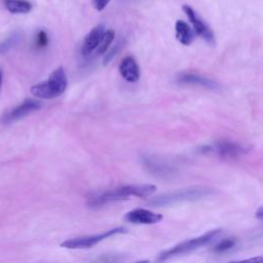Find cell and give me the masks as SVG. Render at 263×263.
Masks as SVG:
<instances>
[{"label":"cell","mask_w":263,"mask_h":263,"mask_svg":"<svg viewBox=\"0 0 263 263\" xmlns=\"http://www.w3.org/2000/svg\"><path fill=\"white\" fill-rule=\"evenodd\" d=\"M48 43V36L46 34L45 31L43 30H40L37 35H36V38H35V45L38 47V48H43L47 45Z\"/></svg>","instance_id":"19"},{"label":"cell","mask_w":263,"mask_h":263,"mask_svg":"<svg viewBox=\"0 0 263 263\" xmlns=\"http://www.w3.org/2000/svg\"><path fill=\"white\" fill-rule=\"evenodd\" d=\"M104 32H105L104 25H98L87 33V35L84 37V40L81 46V53L85 57L89 55L97 49Z\"/></svg>","instance_id":"11"},{"label":"cell","mask_w":263,"mask_h":263,"mask_svg":"<svg viewBox=\"0 0 263 263\" xmlns=\"http://www.w3.org/2000/svg\"><path fill=\"white\" fill-rule=\"evenodd\" d=\"M1 84H2V73L0 71V87H1Z\"/></svg>","instance_id":"25"},{"label":"cell","mask_w":263,"mask_h":263,"mask_svg":"<svg viewBox=\"0 0 263 263\" xmlns=\"http://www.w3.org/2000/svg\"><path fill=\"white\" fill-rule=\"evenodd\" d=\"M134 263H149L147 260H140V261H137V262H134Z\"/></svg>","instance_id":"24"},{"label":"cell","mask_w":263,"mask_h":263,"mask_svg":"<svg viewBox=\"0 0 263 263\" xmlns=\"http://www.w3.org/2000/svg\"><path fill=\"white\" fill-rule=\"evenodd\" d=\"M255 216H256V218H257V219L262 220V218H263V209H262V206H260V208L258 209V211L256 212Z\"/></svg>","instance_id":"23"},{"label":"cell","mask_w":263,"mask_h":263,"mask_svg":"<svg viewBox=\"0 0 263 263\" xmlns=\"http://www.w3.org/2000/svg\"><path fill=\"white\" fill-rule=\"evenodd\" d=\"M177 82L179 84H185V85H198V86L210 88V89H217L219 87V84L214 80L196 73H191V72L181 73L177 77Z\"/></svg>","instance_id":"10"},{"label":"cell","mask_w":263,"mask_h":263,"mask_svg":"<svg viewBox=\"0 0 263 263\" xmlns=\"http://www.w3.org/2000/svg\"><path fill=\"white\" fill-rule=\"evenodd\" d=\"M111 0H91V5L98 11H102Z\"/></svg>","instance_id":"21"},{"label":"cell","mask_w":263,"mask_h":263,"mask_svg":"<svg viewBox=\"0 0 263 263\" xmlns=\"http://www.w3.org/2000/svg\"><path fill=\"white\" fill-rule=\"evenodd\" d=\"M155 190L156 186L152 184L123 185L110 190L92 194L88 198L87 204L90 208H98L106 203L125 200L133 197H148L151 194H153Z\"/></svg>","instance_id":"1"},{"label":"cell","mask_w":263,"mask_h":263,"mask_svg":"<svg viewBox=\"0 0 263 263\" xmlns=\"http://www.w3.org/2000/svg\"><path fill=\"white\" fill-rule=\"evenodd\" d=\"M215 191L212 188L203 186H194L184 189H179L173 192L157 195L148 199L147 203L151 206H166L185 201L202 200L214 195Z\"/></svg>","instance_id":"2"},{"label":"cell","mask_w":263,"mask_h":263,"mask_svg":"<svg viewBox=\"0 0 263 263\" xmlns=\"http://www.w3.org/2000/svg\"><path fill=\"white\" fill-rule=\"evenodd\" d=\"M20 36L18 34H13L9 36L7 39H5L3 42L0 43V53H5L10 48H12L17 42H18Z\"/></svg>","instance_id":"17"},{"label":"cell","mask_w":263,"mask_h":263,"mask_svg":"<svg viewBox=\"0 0 263 263\" xmlns=\"http://www.w3.org/2000/svg\"><path fill=\"white\" fill-rule=\"evenodd\" d=\"M143 162H144V165L147 167V170L151 174H153L157 177L166 178L167 176L173 175L175 172L173 166H171L167 163H165L161 160H158L154 157L146 156L143 158Z\"/></svg>","instance_id":"13"},{"label":"cell","mask_w":263,"mask_h":263,"mask_svg":"<svg viewBox=\"0 0 263 263\" xmlns=\"http://www.w3.org/2000/svg\"><path fill=\"white\" fill-rule=\"evenodd\" d=\"M235 246V240L232 238H225L222 241H220L218 245H216V247L214 248V252L221 254L224 253L226 251H229L230 249H232Z\"/></svg>","instance_id":"18"},{"label":"cell","mask_w":263,"mask_h":263,"mask_svg":"<svg viewBox=\"0 0 263 263\" xmlns=\"http://www.w3.org/2000/svg\"><path fill=\"white\" fill-rule=\"evenodd\" d=\"M175 30H176V38L180 43L184 45H189L192 43L194 39V33H193V30L190 28V26L186 22L177 21L175 25Z\"/></svg>","instance_id":"14"},{"label":"cell","mask_w":263,"mask_h":263,"mask_svg":"<svg viewBox=\"0 0 263 263\" xmlns=\"http://www.w3.org/2000/svg\"><path fill=\"white\" fill-rule=\"evenodd\" d=\"M41 108H42L41 102L33 99H27L22 104L7 111L2 117V122L5 124L14 122L35 111H38Z\"/></svg>","instance_id":"7"},{"label":"cell","mask_w":263,"mask_h":263,"mask_svg":"<svg viewBox=\"0 0 263 263\" xmlns=\"http://www.w3.org/2000/svg\"><path fill=\"white\" fill-rule=\"evenodd\" d=\"M68 78L63 67L57 68L47 80L31 87V92L39 99L49 100L61 96L67 88Z\"/></svg>","instance_id":"3"},{"label":"cell","mask_w":263,"mask_h":263,"mask_svg":"<svg viewBox=\"0 0 263 263\" xmlns=\"http://www.w3.org/2000/svg\"><path fill=\"white\" fill-rule=\"evenodd\" d=\"M119 73L121 77L128 82H136L140 78V68L133 57H125L119 65Z\"/></svg>","instance_id":"12"},{"label":"cell","mask_w":263,"mask_h":263,"mask_svg":"<svg viewBox=\"0 0 263 263\" xmlns=\"http://www.w3.org/2000/svg\"><path fill=\"white\" fill-rule=\"evenodd\" d=\"M124 232H126V229L124 227H116V228H112V229L106 230L101 233L86 235V236H79V237L65 240L61 243V247L67 248V249H88V248H92L93 246L98 245L99 242H101L113 235L124 233Z\"/></svg>","instance_id":"5"},{"label":"cell","mask_w":263,"mask_h":263,"mask_svg":"<svg viewBox=\"0 0 263 263\" xmlns=\"http://www.w3.org/2000/svg\"><path fill=\"white\" fill-rule=\"evenodd\" d=\"M210 146H211V152H215L221 158H226V159L237 158L240 155L247 153L248 151V148L246 146L239 143L227 141V140L218 141L214 145H210Z\"/></svg>","instance_id":"8"},{"label":"cell","mask_w":263,"mask_h":263,"mask_svg":"<svg viewBox=\"0 0 263 263\" xmlns=\"http://www.w3.org/2000/svg\"><path fill=\"white\" fill-rule=\"evenodd\" d=\"M114 37H115V32L112 29L105 31L97 49H96V53L97 54L104 53L107 50V48L109 47V45L112 43V41L114 40Z\"/></svg>","instance_id":"16"},{"label":"cell","mask_w":263,"mask_h":263,"mask_svg":"<svg viewBox=\"0 0 263 263\" xmlns=\"http://www.w3.org/2000/svg\"><path fill=\"white\" fill-rule=\"evenodd\" d=\"M230 263H263V258L261 256H258V257L245 259V260H240V261H233Z\"/></svg>","instance_id":"22"},{"label":"cell","mask_w":263,"mask_h":263,"mask_svg":"<svg viewBox=\"0 0 263 263\" xmlns=\"http://www.w3.org/2000/svg\"><path fill=\"white\" fill-rule=\"evenodd\" d=\"M221 233H222L221 229H213V230H210L206 233H203L197 237H193L191 239L182 241V242L161 252L158 256V260L165 261V260H168V259L177 257V256L189 254L195 250L205 247L206 245L212 242L217 236H219Z\"/></svg>","instance_id":"4"},{"label":"cell","mask_w":263,"mask_h":263,"mask_svg":"<svg viewBox=\"0 0 263 263\" xmlns=\"http://www.w3.org/2000/svg\"><path fill=\"white\" fill-rule=\"evenodd\" d=\"M122 45H123V42H122V41H119V42H117V43L115 44V46L112 47V49H110V50L107 52V54H106L105 58H104V64H105V65L108 64V63L117 54V52L120 50V48H121Z\"/></svg>","instance_id":"20"},{"label":"cell","mask_w":263,"mask_h":263,"mask_svg":"<svg viewBox=\"0 0 263 263\" xmlns=\"http://www.w3.org/2000/svg\"><path fill=\"white\" fill-rule=\"evenodd\" d=\"M4 5L11 13H28L32 9V4L25 0H5Z\"/></svg>","instance_id":"15"},{"label":"cell","mask_w":263,"mask_h":263,"mask_svg":"<svg viewBox=\"0 0 263 263\" xmlns=\"http://www.w3.org/2000/svg\"><path fill=\"white\" fill-rule=\"evenodd\" d=\"M183 10L187 15L189 22L193 27V31L196 35L206 41L209 44H215V34L206 23L195 12V10L189 5H184Z\"/></svg>","instance_id":"6"},{"label":"cell","mask_w":263,"mask_h":263,"mask_svg":"<svg viewBox=\"0 0 263 263\" xmlns=\"http://www.w3.org/2000/svg\"><path fill=\"white\" fill-rule=\"evenodd\" d=\"M163 216L158 213H154L152 211L138 208L127 212L124 216V219L127 222L133 224H144V225H151L156 224L162 220Z\"/></svg>","instance_id":"9"}]
</instances>
